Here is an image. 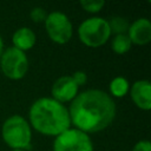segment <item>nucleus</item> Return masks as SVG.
Listing matches in <instances>:
<instances>
[{
	"label": "nucleus",
	"instance_id": "8",
	"mask_svg": "<svg viewBox=\"0 0 151 151\" xmlns=\"http://www.w3.org/2000/svg\"><path fill=\"white\" fill-rule=\"evenodd\" d=\"M78 88L71 76H61L52 85V98L61 104L72 101L78 94Z\"/></svg>",
	"mask_w": 151,
	"mask_h": 151
},
{
	"label": "nucleus",
	"instance_id": "4",
	"mask_svg": "<svg viewBox=\"0 0 151 151\" xmlns=\"http://www.w3.org/2000/svg\"><path fill=\"white\" fill-rule=\"evenodd\" d=\"M78 35L84 45L88 47H99L109 40L111 31L106 19L92 17L84 20L79 25Z\"/></svg>",
	"mask_w": 151,
	"mask_h": 151
},
{
	"label": "nucleus",
	"instance_id": "5",
	"mask_svg": "<svg viewBox=\"0 0 151 151\" xmlns=\"http://www.w3.org/2000/svg\"><path fill=\"white\" fill-rule=\"evenodd\" d=\"M0 67L7 78L19 80L24 78L28 71V59L25 52L12 46L4 50L0 57Z\"/></svg>",
	"mask_w": 151,
	"mask_h": 151
},
{
	"label": "nucleus",
	"instance_id": "2",
	"mask_svg": "<svg viewBox=\"0 0 151 151\" xmlns=\"http://www.w3.org/2000/svg\"><path fill=\"white\" fill-rule=\"evenodd\" d=\"M29 123L41 134L59 136L71 127L68 109L53 98L37 99L29 107Z\"/></svg>",
	"mask_w": 151,
	"mask_h": 151
},
{
	"label": "nucleus",
	"instance_id": "18",
	"mask_svg": "<svg viewBox=\"0 0 151 151\" xmlns=\"http://www.w3.org/2000/svg\"><path fill=\"white\" fill-rule=\"evenodd\" d=\"M132 151H151V143L147 139H143L136 143Z\"/></svg>",
	"mask_w": 151,
	"mask_h": 151
},
{
	"label": "nucleus",
	"instance_id": "9",
	"mask_svg": "<svg viewBox=\"0 0 151 151\" xmlns=\"http://www.w3.org/2000/svg\"><path fill=\"white\" fill-rule=\"evenodd\" d=\"M129 39L136 45H146L151 40V22L146 18L134 20L126 32Z\"/></svg>",
	"mask_w": 151,
	"mask_h": 151
},
{
	"label": "nucleus",
	"instance_id": "15",
	"mask_svg": "<svg viewBox=\"0 0 151 151\" xmlns=\"http://www.w3.org/2000/svg\"><path fill=\"white\" fill-rule=\"evenodd\" d=\"M105 2L103 0H81L80 6L83 7L84 11L88 13H98L103 7Z\"/></svg>",
	"mask_w": 151,
	"mask_h": 151
},
{
	"label": "nucleus",
	"instance_id": "14",
	"mask_svg": "<svg viewBox=\"0 0 151 151\" xmlns=\"http://www.w3.org/2000/svg\"><path fill=\"white\" fill-rule=\"evenodd\" d=\"M107 24H109L111 34L114 33L116 35L125 34L130 26L129 21L123 17H112V18H110V20H107Z\"/></svg>",
	"mask_w": 151,
	"mask_h": 151
},
{
	"label": "nucleus",
	"instance_id": "3",
	"mask_svg": "<svg viewBox=\"0 0 151 151\" xmlns=\"http://www.w3.org/2000/svg\"><path fill=\"white\" fill-rule=\"evenodd\" d=\"M1 134L4 142L12 147V150H26L31 149L32 144V131L28 122L19 116L14 114L8 117L1 129Z\"/></svg>",
	"mask_w": 151,
	"mask_h": 151
},
{
	"label": "nucleus",
	"instance_id": "16",
	"mask_svg": "<svg viewBox=\"0 0 151 151\" xmlns=\"http://www.w3.org/2000/svg\"><path fill=\"white\" fill-rule=\"evenodd\" d=\"M29 17H31L32 21H34V22H45L46 17H47V12L42 7H34L31 11Z\"/></svg>",
	"mask_w": 151,
	"mask_h": 151
},
{
	"label": "nucleus",
	"instance_id": "10",
	"mask_svg": "<svg viewBox=\"0 0 151 151\" xmlns=\"http://www.w3.org/2000/svg\"><path fill=\"white\" fill-rule=\"evenodd\" d=\"M130 96L137 107L147 111L151 109V84L149 80H137L130 88Z\"/></svg>",
	"mask_w": 151,
	"mask_h": 151
},
{
	"label": "nucleus",
	"instance_id": "13",
	"mask_svg": "<svg viewBox=\"0 0 151 151\" xmlns=\"http://www.w3.org/2000/svg\"><path fill=\"white\" fill-rule=\"evenodd\" d=\"M131 40L129 39L127 34H117L113 37L112 42H111V47L113 50V52H116L117 54H124L126 52L130 51L131 48Z\"/></svg>",
	"mask_w": 151,
	"mask_h": 151
},
{
	"label": "nucleus",
	"instance_id": "17",
	"mask_svg": "<svg viewBox=\"0 0 151 151\" xmlns=\"http://www.w3.org/2000/svg\"><path fill=\"white\" fill-rule=\"evenodd\" d=\"M71 77H72L73 81L77 84L78 87L81 86V85H84V84L87 81V76H86V73L83 72V71H76Z\"/></svg>",
	"mask_w": 151,
	"mask_h": 151
},
{
	"label": "nucleus",
	"instance_id": "19",
	"mask_svg": "<svg viewBox=\"0 0 151 151\" xmlns=\"http://www.w3.org/2000/svg\"><path fill=\"white\" fill-rule=\"evenodd\" d=\"M2 52H4V40L1 38V35H0V57H1Z\"/></svg>",
	"mask_w": 151,
	"mask_h": 151
},
{
	"label": "nucleus",
	"instance_id": "12",
	"mask_svg": "<svg viewBox=\"0 0 151 151\" xmlns=\"http://www.w3.org/2000/svg\"><path fill=\"white\" fill-rule=\"evenodd\" d=\"M109 88L112 97L122 98L126 96L127 92L130 91V84L124 77H116L110 81Z\"/></svg>",
	"mask_w": 151,
	"mask_h": 151
},
{
	"label": "nucleus",
	"instance_id": "20",
	"mask_svg": "<svg viewBox=\"0 0 151 151\" xmlns=\"http://www.w3.org/2000/svg\"><path fill=\"white\" fill-rule=\"evenodd\" d=\"M12 151H26V150H19V149H17V150H12Z\"/></svg>",
	"mask_w": 151,
	"mask_h": 151
},
{
	"label": "nucleus",
	"instance_id": "11",
	"mask_svg": "<svg viewBox=\"0 0 151 151\" xmlns=\"http://www.w3.org/2000/svg\"><path fill=\"white\" fill-rule=\"evenodd\" d=\"M37 41V37L35 33L28 28V27H20L18 28L12 37V42H13V47L26 52L28 50H31Z\"/></svg>",
	"mask_w": 151,
	"mask_h": 151
},
{
	"label": "nucleus",
	"instance_id": "6",
	"mask_svg": "<svg viewBox=\"0 0 151 151\" xmlns=\"http://www.w3.org/2000/svg\"><path fill=\"white\" fill-rule=\"evenodd\" d=\"M53 151H93V144L87 133L70 127L55 137Z\"/></svg>",
	"mask_w": 151,
	"mask_h": 151
},
{
	"label": "nucleus",
	"instance_id": "7",
	"mask_svg": "<svg viewBox=\"0 0 151 151\" xmlns=\"http://www.w3.org/2000/svg\"><path fill=\"white\" fill-rule=\"evenodd\" d=\"M45 28L50 39L57 44H66L73 34V27L68 17L63 12H51L45 20Z\"/></svg>",
	"mask_w": 151,
	"mask_h": 151
},
{
	"label": "nucleus",
	"instance_id": "1",
	"mask_svg": "<svg viewBox=\"0 0 151 151\" xmlns=\"http://www.w3.org/2000/svg\"><path fill=\"white\" fill-rule=\"evenodd\" d=\"M116 103L101 90L83 91L71 101L68 114L71 124L85 133H96L106 129L116 117Z\"/></svg>",
	"mask_w": 151,
	"mask_h": 151
}]
</instances>
